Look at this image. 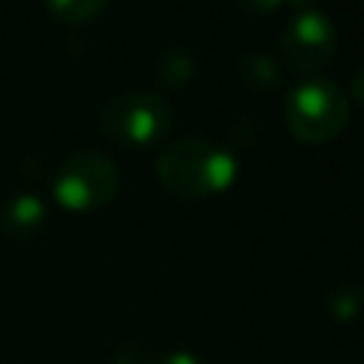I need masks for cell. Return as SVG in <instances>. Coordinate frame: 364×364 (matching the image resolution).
<instances>
[{"label": "cell", "instance_id": "cell-2", "mask_svg": "<svg viewBox=\"0 0 364 364\" xmlns=\"http://www.w3.org/2000/svg\"><path fill=\"white\" fill-rule=\"evenodd\" d=\"M347 119L350 97L336 80L313 77L299 82L284 97V122L301 142H330L344 131Z\"/></svg>", "mask_w": 364, "mask_h": 364}, {"label": "cell", "instance_id": "cell-6", "mask_svg": "<svg viewBox=\"0 0 364 364\" xmlns=\"http://www.w3.org/2000/svg\"><path fill=\"white\" fill-rule=\"evenodd\" d=\"M46 219V208L37 196L31 193H20L14 199L6 202L3 208V216H0V225L6 233H14V236H26V233H34Z\"/></svg>", "mask_w": 364, "mask_h": 364}, {"label": "cell", "instance_id": "cell-12", "mask_svg": "<svg viewBox=\"0 0 364 364\" xmlns=\"http://www.w3.org/2000/svg\"><path fill=\"white\" fill-rule=\"evenodd\" d=\"M350 94L364 105V65L350 77Z\"/></svg>", "mask_w": 364, "mask_h": 364}, {"label": "cell", "instance_id": "cell-4", "mask_svg": "<svg viewBox=\"0 0 364 364\" xmlns=\"http://www.w3.org/2000/svg\"><path fill=\"white\" fill-rule=\"evenodd\" d=\"M119 188V168L102 151L71 154L54 179V199L65 210H97L114 199Z\"/></svg>", "mask_w": 364, "mask_h": 364}, {"label": "cell", "instance_id": "cell-1", "mask_svg": "<svg viewBox=\"0 0 364 364\" xmlns=\"http://www.w3.org/2000/svg\"><path fill=\"white\" fill-rule=\"evenodd\" d=\"M236 159L225 148L202 136H182L171 142L156 159V179L165 191L199 199L222 193L236 179Z\"/></svg>", "mask_w": 364, "mask_h": 364}, {"label": "cell", "instance_id": "cell-5", "mask_svg": "<svg viewBox=\"0 0 364 364\" xmlns=\"http://www.w3.org/2000/svg\"><path fill=\"white\" fill-rule=\"evenodd\" d=\"M336 26L318 9H301L282 31V57L299 74H313L333 60Z\"/></svg>", "mask_w": 364, "mask_h": 364}, {"label": "cell", "instance_id": "cell-8", "mask_svg": "<svg viewBox=\"0 0 364 364\" xmlns=\"http://www.w3.org/2000/svg\"><path fill=\"white\" fill-rule=\"evenodd\" d=\"M156 77H159V82H162L165 88H179V85H185V82L193 77V60H191L185 51L171 48V51H165V54L159 57V63H156Z\"/></svg>", "mask_w": 364, "mask_h": 364}, {"label": "cell", "instance_id": "cell-11", "mask_svg": "<svg viewBox=\"0 0 364 364\" xmlns=\"http://www.w3.org/2000/svg\"><path fill=\"white\" fill-rule=\"evenodd\" d=\"M148 364H202V358L193 355V353H188V350H176V353H168V355H162V358L151 353Z\"/></svg>", "mask_w": 364, "mask_h": 364}, {"label": "cell", "instance_id": "cell-7", "mask_svg": "<svg viewBox=\"0 0 364 364\" xmlns=\"http://www.w3.org/2000/svg\"><path fill=\"white\" fill-rule=\"evenodd\" d=\"M239 74H242V80H245L250 88H256V91H267V88H273V85L279 82V65H276L267 54H262V51L245 54V57L239 60Z\"/></svg>", "mask_w": 364, "mask_h": 364}, {"label": "cell", "instance_id": "cell-9", "mask_svg": "<svg viewBox=\"0 0 364 364\" xmlns=\"http://www.w3.org/2000/svg\"><path fill=\"white\" fill-rule=\"evenodd\" d=\"M108 0H48V9L65 23H91Z\"/></svg>", "mask_w": 364, "mask_h": 364}, {"label": "cell", "instance_id": "cell-10", "mask_svg": "<svg viewBox=\"0 0 364 364\" xmlns=\"http://www.w3.org/2000/svg\"><path fill=\"white\" fill-rule=\"evenodd\" d=\"M313 0H236V6L247 14H267V11H276L279 6H310Z\"/></svg>", "mask_w": 364, "mask_h": 364}, {"label": "cell", "instance_id": "cell-3", "mask_svg": "<svg viewBox=\"0 0 364 364\" xmlns=\"http://www.w3.org/2000/svg\"><path fill=\"white\" fill-rule=\"evenodd\" d=\"M173 122V111L168 100L156 91L131 88L119 91L108 100V105L100 114V128L111 142L119 145H148L159 139Z\"/></svg>", "mask_w": 364, "mask_h": 364}]
</instances>
